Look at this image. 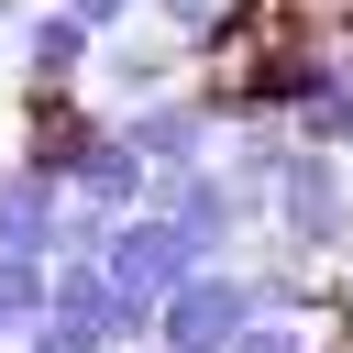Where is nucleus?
Wrapping results in <instances>:
<instances>
[{"mask_svg": "<svg viewBox=\"0 0 353 353\" xmlns=\"http://www.w3.org/2000/svg\"><path fill=\"white\" fill-rule=\"evenodd\" d=\"M66 210H77V188L11 143V154H0V243H11V254H55V243H66Z\"/></svg>", "mask_w": 353, "mask_h": 353, "instance_id": "obj_7", "label": "nucleus"}, {"mask_svg": "<svg viewBox=\"0 0 353 353\" xmlns=\"http://www.w3.org/2000/svg\"><path fill=\"white\" fill-rule=\"evenodd\" d=\"M176 66H188V44H176L165 22H121V33L99 44V99H110V110H132V99L176 88Z\"/></svg>", "mask_w": 353, "mask_h": 353, "instance_id": "obj_8", "label": "nucleus"}, {"mask_svg": "<svg viewBox=\"0 0 353 353\" xmlns=\"http://www.w3.org/2000/svg\"><path fill=\"white\" fill-rule=\"evenodd\" d=\"M121 132H132V143H143L154 165H210L232 121H221L210 77H176V88H154V99H132V110H121Z\"/></svg>", "mask_w": 353, "mask_h": 353, "instance_id": "obj_5", "label": "nucleus"}, {"mask_svg": "<svg viewBox=\"0 0 353 353\" xmlns=\"http://www.w3.org/2000/svg\"><path fill=\"white\" fill-rule=\"evenodd\" d=\"M254 320H265L254 265H232V254H221V265H199V276H188V287L154 309V342H165V353H232Z\"/></svg>", "mask_w": 353, "mask_h": 353, "instance_id": "obj_2", "label": "nucleus"}, {"mask_svg": "<svg viewBox=\"0 0 353 353\" xmlns=\"http://www.w3.org/2000/svg\"><path fill=\"white\" fill-rule=\"evenodd\" d=\"M0 353H22V342H0Z\"/></svg>", "mask_w": 353, "mask_h": 353, "instance_id": "obj_14", "label": "nucleus"}, {"mask_svg": "<svg viewBox=\"0 0 353 353\" xmlns=\"http://www.w3.org/2000/svg\"><path fill=\"white\" fill-rule=\"evenodd\" d=\"M66 11H77L88 33H121V22H143V0H66Z\"/></svg>", "mask_w": 353, "mask_h": 353, "instance_id": "obj_11", "label": "nucleus"}, {"mask_svg": "<svg viewBox=\"0 0 353 353\" xmlns=\"http://www.w3.org/2000/svg\"><path fill=\"white\" fill-rule=\"evenodd\" d=\"M199 265H210V254L188 243V221H176V210H154V199H143V210H121V221H110V276H121V298L165 309Z\"/></svg>", "mask_w": 353, "mask_h": 353, "instance_id": "obj_4", "label": "nucleus"}, {"mask_svg": "<svg viewBox=\"0 0 353 353\" xmlns=\"http://www.w3.org/2000/svg\"><path fill=\"white\" fill-rule=\"evenodd\" d=\"M22 11H33V0H0V33H11V22H22Z\"/></svg>", "mask_w": 353, "mask_h": 353, "instance_id": "obj_12", "label": "nucleus"}, {"mask_svg": "<svg viewBox=\"0 0 353 353\" xmlns=\"http://www.w3.org/2000/svg\"><path fill=\"white\" fill-rule=\"evenodd\" d=\"M265 232H276V243H298V254H320V265H342V254H353V154L298 132V154H287V176H276Z\"/></svg>", "mask_w": 353, "mask_h": 353, "instance_id": "obj_1", "label": "nucleus"}, {"mask_svg": "<svg viewBox=\"0 0 353 353\" xmlns=\"http://www.w3.org/2000/svg\"><path fill=\"white\" fill-rule=\"evenodd\" d=\"M22 353H121V331H110V320H88V309H66V298H55V309H44V320H33V331H22Z\"/></svg>", "mask_w": 353, "mask_h": 353, "instance_id": "obj_9", "label": "nucleus"}, {"mask_svg": "<svg viewBox=\"0 0 353 353\" xmlns=\"http://www.w3.org/2000/svg\"><path fill=\"white\" fill-rule=\"evenodd\" d=\"M154 210H176V221H188V243H199L210 265H221V254H243V243L265 232V210L243 199V176H232L221 154H210V165H154Z\"/></svg>", "mask_w": 353, "mask_h": 353, "instance_id": "obj_3", "label": "nucleus"}, {"mask_svg": "<svg viewBox=\"0 0 353 353\" xmlns=\"http://www.w3.org/2000/svg\"><path fill=\"white\" fill-rule=\"evenodd\" d=\"M0 44H11V77H22V88H88V77H99V44H110V33H88V22L66 11V0H44V11H22V22H11Z\"/></svg>", "mask_w": 353, "mask_h": 353, "instance_id": "obj_6", "label": "nucleus"}, {"mask_svg": "<svg viewBox=\"0 0 353 353\" xmlns=\"http://www.w3.org/2000/svg\"><path fill=\"white\" fill-rule=\"evenodd\" d=\"M320 342H331L320 320H287V309H265V320H254V331H243L232 353H320Z\"/></svg>", "mask_w": 353, "mask_h": 353, "instance_id": "obj_10", "label": "nucleus"}, {"mask_svg": "<svg viewBox=\"0 0 353 353\" xmlns=\"http://www.w3.org/2000/svg\"><path fill=\"white\" fill-rule=\"evenodd\" d=\"M132 353H165V342H132Z\"/></svg>", "mask_w": 353, "mask_h": 353, "instance_id": "obj_13", "label": "nucleus"}, {"mask_svg": "<svg viewBox=\"0 0 353 353\" xmlns=\"http://www.w3.org/2000/svg\"><path fill=\"white\" fill-rule=\"evenodd\" d=\"M342 154H353V132H342Z\"/></svg>", "mask_w": 353, "mask_h": 353, "instance_id": "obj_15", "label": "nucleus"}]
</instances>
